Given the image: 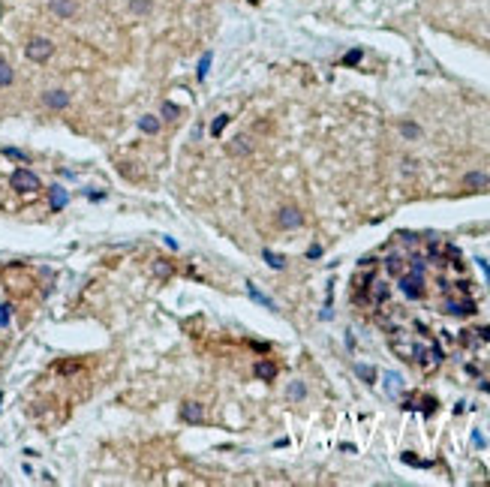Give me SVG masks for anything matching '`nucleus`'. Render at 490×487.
Masks as SVG:
<instances>
[{"mask_svg":"<svg viewBox=\"0 0 490 487\" xmlns=\"http://www.w3.org/2000/svg\"><path fill=\"white\" fill-rule=\"evenodd\" d=\"M229 121H232V115H220V118L211 124V135H214V138H220V135H223V130H225V124H229Z\"/></svg>","mask_w":490,"mask_h":487,"instance_id":"dca6fc26","label":"nucleus"},{"mask_svg":"<svg viewBox=\"0 0 490 487\" xmlns=\"http://www.w3.org/2000/svg\"><path fill=\"white\" fill-rule=\"evenodd\" d=\"M3 154H6V157H12V160H21V163H27V154L15 151V147H3Z\"/></svg>","mask_w":490,"mask_h":487,"instance_id":"393cba45","label":"nucleus"},{"mask_svg":"<svg viewBox=\"0 0 490 487\" xmlns=\"http://www.w3.org/2000/svg\"><path fill=\"white\" fill-rule=\"evenodd\" d=\"M24 54H27L33 63H45V60L54 54V43L45 40V36H33V40L24 45Z\"/></svg>","mask_w":490,"mask_h":487,"instance_id":"f03ea898","label":"nucleus"},{"mask_svg":"<svg viewBox=\"0 0 490 487\" xmlns=\"http://www.w3.org/2000/svg\"><path fill=\"white\" fill-rule=\"evenodd\" d=\"M12 79H15V72H12V66L0 57V88H9L12 85Z\"/></svg>","mask_w":490,"mask_h":487,"instance_id":"4468645a","label":"nucleus"},{"mask_svg":"<svg viewBox=\"0 0 490 487\" xmlns=\"http://www.w3.org/2000/svg\"><path fill=\"white\" fill-rule=\"evenodd\" d=\"M250 292H253V298H256L259 304H265L268 310H274V301H271V298H265V295H262V292H256V289H250Z\"/></svg>","mask_w":490,"mask_h":487,"instance_id":"5701e85b","label":"nucleus"},{"mask_svg":"<svg viewBox=\"0 0 490 487\" xmlns=\"http://www.w3.org/2000/svg\"><path fill=\"white\" fill-rule=\"evenodd\" d=\"M400 130H403V135H409V138H418V135H421V130H418L415 124H403Z\"/></svg>","mask_w":490,"mask_h":487,"instance_id":"4be33fe9","label":"nucleus"},{"mask_svg":"<svg viewBox=\"0 0 490 487\" xmlns=\"http://www.w3.org/2000/svg\"><path fill=\"white\" fill-rule=\"evenodd\" d=\"M274 376H277V364H274V361H268V358L256 361V379H262V382H271Z\"/></svg>","mask_w":490,"mask_h":487,"instance_id":"6e6552de","label":"nucleus"},{"mask_svg":"<svg viewBox=\"0 0 490 487\" xmlns=\"http://www.w3.org/2000/svg\"><path fill=\"white\" fill-rule=\"evenodd\" d=\"M150 9V0H133V12H138V15H144Z\"/></svg>","mask_w":490,"mask_h":487,"instance_id":"412c9836","label":"nucleus"},{"mask_svg":"<svg viewBox=\"0 0 490 487\" xmlns=\"http://www.w3.org/2000/svg\"><path fill=\"white\" fill-rule=\"evenodd\" d=\"M355 373H358V376H361L364 382H376V370H373V367H367V364H358V367H355Z\"/></svg>","mask_w":490,"mask_h":487,"instance_id":"a211bd4d","label":"nucleus"},{"mask_svg":"<svg viewBox=\"0 0 490 487\" xmlns=\"http://www.w3.org/2000/svg\"><path fill=\"white\" fill-rule=\"evenodd\" d=\"M9 183H12V190H18V193H36V190H40V177H36L30 169H15L12 177H9Z\"/></svg>","mask_w":490,"mask_h":487,"instance_id":"7ed1b4c3","label":"nucleus"},{"mask_svg":"<svg viewBox=\"0 0 490 487\" xmlns=\"http://www.w3.org/2000/svg\"><path fill=\"white\" fill-rule=\"evenodd\" d=\"M385 379H388V391L394 394V391H397V385H400V376H397V373H388Z\"/></svg>","mask_w":490,"mask_h":487,"instance_id":"c85d7f7f","label":"nucleus"},{"mask_svg":"<svg viewBox=\"0 0 490 487\" xmlns=\"http://www.w3.org/2000/svg\"><path fill=\"white\" fill-rule=\"evenodd\" d=\"M9 310H12L9 304H0V328H6V325H9Z\"/></svg>","mask_w":490,"mask_h":487,"instance_id":"b1692460","label":"nucleus"},{"mask_svg":"<svg viewBox=\"0 0 490 487\" xmlns=\"http://www.w3.org/2000/svg\"><path fill=\"white\" fill-rule=\"evenodd\" d=\"M138 130H141V133H147V135L160 133V118H154V115H144V118H138Z\"/></svg>","mask_w":490,"mask_h":487,"instance_id":"ddd939ff","label":"nucleus"},{"mask_svg":"<svg viewBox=\"0 0 490 487\" xmlns=\"http://www.w3.org/2000/svg\"><path fill=\"white\" fill-rule=\"evenodd\" d=\"M307 256H310V259H319V256H322V247H310Z\"/></svg>","mask_w":490,"mask_h":487,"instance_id":"2f4dec72","label":"nucleus"},{"mask_svg":"<svg viewBox=\"0 0 490 487\" xmlns=\"http://www.w3.org/2000/svg\"><path fill=\"white\" fill-rule=\"evenodd\" d=\"M463 183H466V186H487L490 180H487V175H481V172H469V175L463 177Z\"/></svg>","mask_w":490,"mask_h":487,"instance_id":"2eb2a0df","label":"nucleus"},{"mask_svg":"<svg viewBox=\"0 0 490 487\" xmlns=\"http://www.w3.org/2000/svg\"><path fill=\"white\" fill-rule=\"evenodd\" d=\"M265 262H268V265H271V268H283V265H286V262H283V256H277V253H271V250H265Z\"/></svg>","mask_w":490,"mask_h":487,"instance_id":"6ab92c4d","label":"nucleus"},{"mask_svg":"<svg viewBox=\"0 0 490 487\" xmlns=\"http://www.w3.org/2000/svg\"><path fill=\"white\" fill-rule=\"evenodd\" d=\"M180 418H183V421H190V424H199V421L205 418V406L196 403V400L183 403V406H180Z\"/></svg>","mask_w":490,"mask_h":487,"instance_id":"423d86ee","label":"nucleus"},{"mask_svg":"<svg viewBox=\"0 0 490 487\" xmlns=\"http://www.w3.org/2000/svg\"><path fill=\"white\" fill-rule=\"evenodd\" d=\"M277 222H280V229H298L301 222H304V214H301L298 208H283L277 214Z\"/></svg>","mask_w":490,"mask_h":487,"instance_id":"39448f33","label":"nucleus"},{"mask_svg":"<svg viewBox=\"0 0 490 487\" xmlns=\"http://www.w3.org/2000/svg\"><path fill=\"white\" fill-rule=\"evenodd\" d=\"M43 102H45L48 108L60 111V108L69 105V93H66V90H48V93H43Z\"/></svg>","mask_w":490,"mask_h":487,"instance_id":"0eeeda50","label":"nucleus"},{"mask_svg":"<svg viewBox=\"0 0 490 487\" xmlns=\"http://www.w3.org/2000/svg\"><path fill=\"white\" fill-rule=\"evenodd\" d=\"M63 205H66V193L60 190V186H54V190H51V208H54V211H60Z\"/></svg>","mask_w":490,"mask_h":487,"instance_id":"f3484780","label":"nucleus"},{"mask_svg":"<svg viewBox=\"0 0 490 487\" xmlns=\"http://www.w3.org/2000/svg\"><path fill=\"white\" fill-rule=\"evenodd\" d=\"M208 66H211V57H202V63H199V79L208 76Z\"/></svg>","mask_w":490,"mask_h":487,"instance_id":"c756f323","label":"nucleus"},{"mask_svg":"<svg viewBox=\"0 0 490 487\" xmlns=\"http://www.w3.org/2000/svg\"><path fill=\"white\" fill-rule=\"evenodd\" d=\"M157 274H160V277H169V274H172V268L163 262V265H157Z\"/></svg>","mask_w":490,"mask_h":487,"instance_id":"7c9ffc66","label":"nucleus"},{"mask_svg":"<svg viewBox=\"0 0 490 487\" xmlns=\"http://www.w3.org/2000/svg\"><path fill=\"white\" fill-rule=\"evenodd\" d=\"M358 60H361V48H355V51H349V54L343 57V63H346V66H352V63H358Z\"/></svg>","mask_w":490,"mask_h":487,"instance_id":"bb28decb","label":"nucleus"},{"mask_svg":"<svg viewBox=\"0 0 490 487\" xmlns=\"http://www.w3.org/2000/svg\"><path fill=\"white\" fill-rule=\"evenodd\" d=\"M163 115H166L169 121H175V118L180 115V108H178V105H172V102H163Z\"/></svg>","mask_w":490,"mask_h":487,"instance_id":"aec40b11","label":"nucleus"},{"mask_svg":"<svg viewBox=\"0 0 490 487\" xmlns=\"http://www.w3.org/2000/svg\"><path fill=\"white\" fill-rule=\"evenodd\" d=\"M403 460H406V463H412V466H430V463H427V460H418V457H415V454H409V451H406V454H403Z\"/></svg>","mask_w":490,"mask_h":487,"instance_id":"cd10ccee","label":"nucleus"},{"mask_svg":"<svg viewBox=\"0 0 490 487\" xmlns=\"http://www.w3.org/2000/svg\"><path fill=\"white\" fill-rule=\"evenodd\" d=\"M385 268H388V274L403 277V274L409 271V262H406L403 256H397V253H394V256H388V259H385Z\"/></svg>","mask_w":490,"mask_h":487,"instance_id":"9d476101","label":"nucleus"},{"mask_svg":"<svg viewBox=\"0 0 490 487\" xmlns=\"http://www.w3.org/2000/svg\"><path fill=\"white\" fill-rule=\"evenodd\" d=\"M51 12L57 18H72L75 12H79V6H75L72 0H51Z\"/></svg>","mask_w":490,"mask_h":487,"instance_id":"1a4fd4ad","label":"nucleus"},{"mask_svg":"<svg viewBox=\"0 0 490 487\" xmlns=\"http://www.w3.org/2000/svg\"><path fill=\"white\" fill-rule=\"evenodd\" d=\"M445 313H451V316H469V313H475V301H472L469 295L448 298V301H445Z\"/></svg>","mask_w":490,"mask_h":487,"instance_id":"20e7f679","label":"nucleus"},{"mask_svg":"<svg viewBox=\"0 0 490 487\" xmlns=\"http://www.w3.org/2000/svg\"><path fill=\"white\" fill-rule=\"evenodd\" d=\"M412 361H418L421 370H433V367H439V364H442V349H439V343L427 340L424 346H415V355H412Z\"/></svg>","mask_w":490,"mask_h":487,"instance_id":"f257e3e1","label":"nucleus"},{"mask_svg":"<svg viewBox=\"0 0 490 487\" xmlns=\"http://www.w3.org/2000/svg\"><path fill=\"white\" fill-rule=\"evenodd\" d=\"M406 409H421V412H436V400L433 397H421V400H406Z\"/></svg>","mask_w":490,"mask_h":487,"instance_id":"f8f14e48","label":"nucleus"},{"mask_svg":"<svg viewBox=\"0 0 490 487\" xmlns=\"http://www.w3.org/2000/svg\"><path fill=\"white\" fill-rule=\"evenodd\" d=\"M289 397H292V400H301V397H304V385H301V382H295V385L289 388Z\"/></svg>","mask_w":490,"mask_h":487,"instance_id":"a878e982","label":"nucleus"},{"mask_svg":"<svg viewBox=\"0 0 490 487\" xmlns=\"http://www.w3.org/2000/svg\"><path fill=\"white\" fill-rule=\"evenodd\" d=\"M250 151H253V141H250L247 135H238V138L229 141V154H235V157H238V154H250Z\"/></svg>","mask_w":490,"mask_h":487,"instance_id":"9b49d317","label":"nucleus"}]
</instances>
